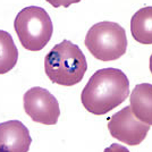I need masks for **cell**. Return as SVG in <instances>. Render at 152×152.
<instances>
[{
  "label": "cell",
  "instance_id": "obj_1",
  "mask_svg": "<svg viewBox=\"0 0 152 152\" xmlns=\"http://www.w3.org/2000/svg\"><path fill=\"white\" fill-rule=\"evenodd\" d=\"M129 95V81L117 68H102L90 77L81 94L83 107L101 116L118 107Z\"/></svg>",
  "mask_w": 152,
  "mask_h": 152
},
{
  "label": "cell",
  "instance_id": "obj_4",
  "mask_svg": "<svg viewBox=\"0 0 152 152\" xmlns=\"http://www.w3.org/2000/svg\"><path fill=\"white\" fill-rule=\"evenodd\" d=\"M84 43L90 53L98 60H116L126 52V32L118 23L100 22L90 27Z\"/></svg>",
  "mask_w": 152,
  "mask_h": 152
},
{
  "label": "cell",
  "instance_id": "obj_6",
  "mask_svg": "<svg viewBox=\"0 0 152 152\" xmlns=\"http://www.w3.org/2000/svg\"><path fill=\"white\" fill-rule=\"evenodd\" d=\"M108 129L110 135L128 145H139L146 137L150 125L139 121L131 110V107L123 108L109 119Z\"/></svg>",
  "mask_w": 152,
  "mask_h": 152
},
{
  "label": "cell",
  "instance_id": "obj_5",
  "mask_svg": "<svg viewBox=\"0 0 152 152\" xmlns=\"http://www.w3.org/2000/svg\"><path fill=\"white\" fill-rule=\"evenodd\" d=\"M24 110L33 121L56 125L60 116L58 100L48 90L35 86L27 90L23 98Z\"/></svg>",
  "mask_w": 152,
  "mask_h": 152
},
{
  "label": "cell",
  "instance_id": "obj_8",
  "mask_svg": "<svg viewBox=\"0 0 152 152\" xmlns=\"http://www.w3.org/2000/svg\"><path fill=\"white\" fill-rule=\"evenodd\" d=\"M129 103L134 116L142 123L152 126V84H137L131 92Z\"/></svg>",
  "mask_w": 152,
  "mask_h": 152
},
{
  "label": "cell",
  "instance_id": "obj_3",
  "mask_svg": "<svg viewBox=\"0 0 152 152\" xmlns=\"http://www.w3.org/2000/svg\"><path fill=\"white\" fill-rule=\"evenodd\" d=\"M14 27L22 45L28 51L42 50L53 32L49 14L38 6L23 8L15 18Z\"/></svg>",
  "mask_w": 152,
  "mask_h": 152
},
{
  "label": "cell",
  "instance_id": "obj_9",
  "mask_svg": "<svg viewBox=\"0 0 152 152\" xmlns=\"http://www.w3.org/2000/svg\"><path fill=\"white\" fill-rule=\"evenodd\" d=\"M131 33L135 41L152 45V6L143 7L131 19Z\"/></svg>",
  "mask_w": 152,
  "mask_h": 152
},
{
  "label": "cell",
  "instance_id": "obj_12",
  "mask_svg": "<svg viewBox=\"0 0 152 152\" xmlns=\"http://www.w3.org/2000/svg\"><path fill=\"white\" fill-rule=\"evenodd\" d=\"M104 152H129V150L125 146L121 145V144L114 143L110 146H108L107 149H104Z\"/></svg>",
  "mask_w": 152,
  "mask_h": 152
},
{
  "label": "cell",
  "instance_id": "obj_13",
  "mask_svg": "<svg viewBox=\"0 0 152 152\" xmlns=\"http://www.w3.org/2000/svg\"><path fill=\"white\" fill-rule=\"evenodd\" d=\"M149 66H150V72H151V74H152V55H151V57H150V61H149Z\"/></svg>",
  "mask_w": 152,
  "mask_h": 152
},
{
  "label": "cell",
  "instance_id": "obj_11",
  "mask_svg": "<svg viewBox=\"0 0 152 152\" xmlns=\"http://www.w3.org/2000/svg\"><path fill=\"white\" fill-rule=\"evenodd\" d=\"M47 2H49L51 6L58 8V7H69L73 4H77L81 0H45Z\"/></svg>",
  "mask_w": 152,
  "mask_h": 152
},
{
  "label": "cell",
  "instance_id": "obj_2",
  "mask_svg": "<svg viewBox=\"0 0 152 152\" xmlns=\"http://www.w3.org/2000/svg\"><path fill=\"white\" fill-rule=\"evenodd\" d=\"M45 70L52 83L73 86L83 80L88 70V61L78 45L64 40L47 53Z\"/></svg>",
  "mask_w": 152,
  "mask_h": 152
},
{
  "label": "cell",
  "instance_id": "obj_7",
  "mask_svg": "<svg viewBox=\"0 0 152 152\" xmlns=\"http://www.w3.org/2000/svg\"><path fill=\"white\" fill-rule=\"evenodd\" d=\"M32 139L27 127L18 121L0 124V152H27Z\"/></svg>",
  "mask_w": 152,
  "mask_h": 152
},
{
  "label": "cell",
  "instance_id": "obj_10",
  "mask_svg": "<svg viewBox=\"0 0 152 152\" xmlns=\"http://www.w3.org/2000/svg\"><path fill=\"white\" fill-rule=\"evenodd\" d=\"M18 50L12 35L0 30V75L13 69L17 64Z\"/></svg>",
  "mask_w": 152,
  "mask_h": 152
}]
</instances>
